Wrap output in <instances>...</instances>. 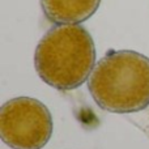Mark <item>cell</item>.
<instances>
[{
  "mask_svg": "<svg viewBox=\"0 0 149 149\" xmlns=\"http://www.w3.org/2000/svg\"><path fill=\"white\" fill-rule=\"evenodd\" d=\"M101 109L115 114L137 113L149 106V58L131 50L110 51L88 80Z\"/></svg>",
  "mask_w": 149,
  "mask_h": 149,
  "instance_id": "obj_1",
  "label": "cell"
},
{
  "mask_svg": "<svg viewBox=\"0 0 149 149\" xmlns=\"http://www.w3.org/2000/svg\"><path fill=\"white\" fill-rule=\"evenodd\" d=\"M95 47L92 36L76 24L51 28L38 42L34 65L38 76L58 90H73L94 70Z\"/></svg>",
  "mask_w": 149,
  "mask_h": 149,
  "instance_id": "obj_2",
  "label": "cell"
},
{
  "mask_svg": "<svg viewBox=\"0 0 149 149\" xmlns=\"http://www.w3.org/2000/svg\"><path fill=\"white\" fill-rule=\"evenodd\" d=\"M52 128L50 110L36 98L16 97L0 109V137L12 149H42Z\"/></svg>",
  "mask_w": 149,
  "mask_h": 149,
  "instance_id": "obj_3",
  "label": "cell"
},
{
  "mask_svg": "<svg viewBox=\"0 0 149 149\" xmlns=\"http://www.w3.org/2000/svg\"><path fill=\"white\" fill-rule=\"evenodd\" d=\"M101 0H41V7L47 20L54 24H80L90 18Z\"/></svg>",
  "mask_w": 149,
  "mask_h": 149,
  "instance_id": "obj_4",
  "label": "cell"
}]
</instances>
